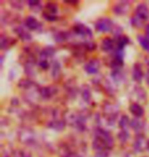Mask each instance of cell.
Here are the masks:
<instances>
[{"mask_svg": "<svg viewBox=\"0 0 149 157\" xmlns=\"http://www.w3.org/2000/svg\"><path fill=\"white\" fill-rule=\"evenodd\" d=\"M129 43V39L127 38L126 36H122V37H120V39L118 41V48L120 51H122V49L125 47L127 44Z\"/></svg>", "mask_w": 149, "mask_h": 157, "instance_id": "obj_14", "label": "cell"}, {"mask_svg": "<svg viewBox=\"0 0 149 157\" xmlns=\"http://www.w3.org/2000/svg\"><path fill=\"white\" fill-rule=\"evenodd\" d=\"M40 67L43 68V70H47V68L49 67V63L48 61L45 60V59H41L40 61Z\"/></svg>", "mask_w": 149, "mask_h": 157, "instance_id": "obj_20", "label": "cell"}, {"mask_svg": "<svg viewBox=\"0 0 149 157\" xmlns=\"http://www.w3.org/2000/svg\"><path fill=\"white\" fill-rule=\"evenodd\" d=\"M18 33L20 34L18 36H20L23 40H30V39H31L30 34H29V33H27V32H24V31H21V29H18Z\"/></svg>", "mask_w": 149, "mask_h": 157, "instance_id": "obj_18", "label": "cell"}, {"mask_svg": "<svg viewBox=\"0 0 149 157\" xmlns=\"http://www.w3.org/2000/svg\"><path fill=\"white\" fill-rule=\"evenodd\" d=\"M138 41H139V43H140V45L142 46V48L144 50H146V51H149V40L147 39V37L139 35Z\"/></svg>", "mask_w": 149, "mask_h": 157, "instance_id": "obj_12", "label": "cell"}, {"mask_svg": "<svg viewBox=\"0 0 149 157\" xmlns=\"http://www.w3.org/2000/svg\"><path fill=\"white\" fill-rule=\"evenodd\" d=\"M25 25L29 30H36L39 27V23L35 17H28L25 21Z\"/></svg>", "mask_w": 149, "mask_h": 157, "instance_id": "obj_7", "label": "cell"}, {"mask_svg": "<svg viewBox=\"0 0 149 157\" xmlns=\"http://www.w3.org/2000/svg\"><path fill=\"white\" fill-rule=\"evenodd\" d=\"M46 10L44 13L46 14H49V15H53V17H56V13L58 12V7L57 5L54 4V3H48V4L46 5Z\"/></svg>", "mask_w": 149, "mask_h": 157, "instance_id": "obj_10", "label": "cell"}, {"mask_svg": "<svg viewBox=\"0 0 149 157\" xmlns=\"http://www.w3.org/2000/svg\"><path fill=\"white\" fill-rule=\"evenodd\" d=\"M100 67V62L97 59H92L88 63L85 65V71H87L88 74H96L98 71H99Z\"/></svg>", "mask_w": 149, "mask_h": 157, "instance_id": "obj_4", "label": "cell"}, {"mask_svg": "<svg viewBox=\"0 0 149 157\" xmlns=\"http://www.w3.org/2000/svg\"><path fill=\"white\" fill-rule=\"evenodd\" d=\"M130 124H131V121H130L128 117H127V115H123V117L120 121V127L123 128H127Z\"/></svg>", "mask_w": 149, "mask_h": 157, "instance_id": "obj_17", "label": "cell"}, {"mask_svg": "<svg viewBox=\"0 0 149 157\" xmlns=\"http://www.w3.org/2000/svg\"><path fill=\"white\" fill-rule=\"evenodd\" d=\"M29 5L31 6V7H33V8H36V7L41 8L40 1H38V0H34V1H29Z\"/></svg>", "mask_w": 149, "mask_h": 157, "instance_id": "obj_19", "label": "cell"}, {"mask_svg": "<svg viewBox=\"0 0 149 157\" xmlns=\"http://www.w3.org/2000/svg\"><path fill=\"white\" fill-rule=\"evenodd\" d=\"M119 138H120V141H124V142H125V141L127 140V138H128V134H127V132L126 131L122 132V133L119 135Z\"/></svg>", "mask_w": 149, "mask_h": 157, "instance_id": "obj_21", "label": "cell"}, {"mask_svg": "<svg viewBox=\"0 0 149 157\" xmlns=\"http://www.w3.org/2000/svg\"><path fill=\"white\" fill-rule=\"evenodd\" d=\"M133 78H134V80L137 82H140L142 80V78H143V73H142L140 65H138V64L135 65L134 70H133Z\"/></svg>", "mask_w": 149, "mask_h": 157, "instance_id": "obj_11", "label": "cell"}, {"mask_svg": "<svg viewBox=\"0 0 149 157\" xmlns=\"http://www.w3.org/2000/svg\"><path fill=\"white\" fill-rule=\"evenodd\" d=\"M130 111L136 117H141L144 114V109L142 108L141 105L137 104V103H133V104L130 105Z\"/></svg>", "mask_w": 149, "mask_h": 157, "instance_id": "obj_5", "label": "cell"}, {"mask_svg": "<svg viewBox=\"0 0 149 157\" xmlns=\"http://www.w3.org/2000/svg\"><path fill=\"white\" fill-rule=\"evenodd\" d=\"M136 15L143 21H147L149 18V9L147 8V6L144 4L138 5L136 8Z\"/></svg>", "mask_w": 149, "mask_h": 157, "instance_id": "obj_3", "label": "cell"}, {"mask_svg": "<svg viewBox=\"0 0 149 157\" xmlns=\"http://www.w3.org/2000/svg\"><path fill=\"white\" fill-rule=\"evenodd\" d=\"M113 46H115V42L109 38L103 39L102 44H101V48H102L103 51H105V52H108V51H110V50H112Z\"/></svg>", "mask_w": 149, "mask_h": 157, "instance_id": "obj_8", "label": "cell"}, {"mask_svg": "<svg viewBox=\"0 0 149 157\" xmlns=\"http://www.w3.org/2000/svg\"><path fill=\"white\" fill-rule=\"evenodd\" d=\"M96 30L99 31V32H109L110 30L112 29V21L107 17H103V18H100L99 21H97L96 25Z\"/></svg>", "mask_w": 149, "mask_h": 157, "instance_id": "obj_1", "label": "cell"}, {"mask_svg": "<svg viewBox=\"0 0 149 157\" xmlns=\"http://www.w3.org/2000/svg\"><path fill=\"white\" fill-rule=\"evenodd\" d=\"M131 124V127L135 131H141L143 128V122L139 121V119H133V121H131V124Z\"/></svg>", "mask_w": 149, "mask_h": 157, "instance_id": "obj_13", "label": "cell"}, {"mask_svg": "<svg viewBox=\"0 0 149 157\" xmlns=\"http://www.w3.org/2000/svg\"><path fill=\"white\" fill-rule=\"evenodd\" d=\"M146 35H147V37L149 38V24L146 26Z\"/></svg>", "mask_w": 149, "mask_h": 157, "instance_id": "obj_23", "label": "cell"}, {"mask_svg": "<svg viewBox=\"0 0 149 157\" xmlns=\"http://www.w3.org/2000/svg\"><path fill=\"white\" fill-rule=\"evenodd\" d=\"M97 139H99L102 142L105 147H112V138L108 134V132L103 131V130H98L97 131Z\"/></svg>", "mask_w": 149, "mask_h": 157, "instance_id": "obj_2", "label": "cell"}, {"mask_svg": "<svg viewBox=\"0 0 149 157\" xmlns=\"http://www.w3.org/2000/svg\"><path fill=\"white\" fill-rule=\"evenodd\" d=\"M131 23H132V25H133V26H134L135 28H141L144 21H142L141 18H139V17H137V15L135 14L134 17H133V18H132Z\"/></svg>", "mask_w": 149, "mask_h": 157, "instance_id": "obj_16", "label": "cell"}, {"mask_svg": "<svg viewBox=\"0 0 149 157\" xmlns=\"http://www.w3.org/2000/svg\"><path fill=\"white\" fill-rule=\"evenodd\" d=\"M144 138L143 137H140V138H139V140L137 139V140H136V142H135V149H136V151H142V150H143V148H144V147L143 146H142V145H143V144L145 143L144 142Z\"/></svg>", "mask_w": 149, "mask_h": 157, "instance_id": "obj_15", "label": "cell"}, {"mask_svg": "<svg viewBox=\"0 0 149 157\" xmlns=\"http://www.w3.org/2000/svg\"><path fill=\"white\" fill-rule=\"evenodd\" d=\"M107 155H108L107 154V152H105L104 150H101V151H99L97 153L95 157H107Z\"/></svg>", "mask_w": 149, "mask_h": 157, "instance_id": "obj_22", "label": "cell"}, {"mask_svg": "<svg viewBox=\"0 0 149 157\" xmlns=\"http://www.w3.org/2000/svg\"><path fill=\"white\" fill-rule=\"evenodd\" d=\"M112 68H116V70H118V68H120L124 65V61H123V55L120 54V53H118L116 56V58L113 59L112 61V63H110Z\"/></svg>", "mask_w": 149, "mask_h": 157, "instance_id": "obj_9", "label": "cell"}, {"mask_svg": "<svg viewBox=\"0 0 149 157\" xmlns=\"http://www.w3.org/2000/svg\"><path fill=\"white\" fill-rule=\"evenodd\" d=\"M75 31H76V33L81 36H91L92 35L91 30L88 29V28L86 26H84V25H78V26H76Z\"/></svg>", "mask_w": 149, "mask_h": 157, "instance_id": "obj_6", "label": "cell"}, {"mask_svg": "<svg viewBox=\"0 0 149 157\" xmlns=\"http://www.w3.org/2000/svg\"><path fill=\"white\" fill-rule=\"evenodd\" d=\"M148 149H149V143H148Z\"/></svg>", "mask_w": 149, "mask_h": 157, "instance_id": "obj_24", "label": "cell"}]
</instances>
